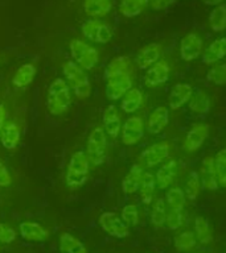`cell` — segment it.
Wrapping results in <instances>:
<instances>
[{
	"mask_svg": "<svg viewBox=\"0 0 226 253\" xmlns=\"http://www.w3.org/2000/svg\"><path fill=\"white\" fill-rule=\"evenodd\" d=\"M200 179H201L202 187L208 191H216L218 190L220 185L217 181V174L214 169V157H205L202 160L200 166Z\"/></svg>",
	"mask_w": 226,
	"mask_h": 253,
	"instance_id": "9a60e30c",
	"label": "cell"
},
{
	"mask_svg": "<svg viewBox=\"0 0 226 253\" xmlns=\"http://www.w3.org/2000/svg\"><path fill=\"white\" fill-rule=\"evenodd\" d=\"M170 122V110L164 106L156 107L148 116L147 130L151 134H159L164 130Z\"/></svg>",
	"mask_w": 226,
	"mask_h": 253,
	"instance_id": "e0dca14e",
	"label": "cell"
},
{
	"mask_svg": "<svg viewBox=\"0 0 226 253\" xmlns=\"http://www.w3.org/2000/svg\"><path fill=\"white\" fill-rule=\"evenodd\" d=\"M11 182L12 178L9 171H8L7 166L0 161V187H7V186L11 185Z\"/></svg>",
	"mask_w": 226,
	"mask_h": 253,
	"instance_id": "ee69618b",
	"label": "cell"
},
{
	"mask_svg": "<svg viewBox=\"0 0 226 253\" xmlns=\"http://www.w3.org/2000/svg\"><path fill=\"white\" fill-rule=\"evenodd\" d=\"M170 78V66L166 61H158L147 69L144 75V84L147 87H158L162 86Z\"/></svg>",
	"mask_w": 226,
	"mask_h": 253,
	"instance_id": "4fadbf2b",
	"label": "cell"
},
{
	"mask_svg": "<svg viewBox=\"0 0 226 253\" xmlns=\"http://www.w3.org/2000/svg\"><path fill=\"white\" fill-rule=\"evenodd\" d=\"M209 137V126L205 123H194L190 129L186 132L184 140V148L188 152H196L204 145Z\"/></svg>",
	"mask_w": 226,
	"mask_h": 253,
	"instance_id": "8fae6325",
	"label": "cell"
},
{
	"mask_svg": "<svg viewBox=\"0 0 226 253\" xmlns=\"http://www.w3.org/2000/svg\"><path fill=\"white\" fill-rule=\"evenodd\" d=\"M113 1L114 0H83L82 7L90 17H103L111 11Z\"/></svg>",
	"mask_w": 226,
	"mask_h": 253,
	"instance_id": "484cf974",
	"label": "cell"
},
{
	"mask_svg": "<svg viewBox=\"0 0 226 253\" xmlns=\"http://www.w3.org/2000/svg\"><path fill=\"white\" fill-rule=\"evenodd\" d=\"M71 104L70 87L63 78H56L51 83L47 94L48 111L55 116L65 114Z\"/></svg>",
	"mask_w": 226,
	"mask_h": 253,
	"instance_id": "6da1fadb",
	"label": "cell"
},
{
	"mask_svg": "<svg viewBox=\"0 0 226 253\" xmlns=\"http://www.w3.org/2000/svg\"><path fill=\"white\" fill-rule=\"evenodd\" d=\"M70 55L73 58V62H75L79 67H82L83 70H93L95 65L99 61L98 50L89 45L82 40H71L70 45Z\"/></svg>",
	"mask_w": 226,
	"mask_h": 253,
	"instance_id": "277c9868",
	"label": "cell"
},
{
	"mask_svg": "<svg viewBox=\"0 0 226 253\" xmlns=\"http://www.w3.org/2000/svg\"><path fill=\"white\" fill-rule=\"evenodd\" d=\"M202 63L204 65H213L226 57V37H220L214 40L209 46L202 53Z\"/></svg>",
	"mask_w": 226,
	"mask_h": 253,
	"instance_id": "44dd1931",
	"label": "cell"
},
{
	"mask_svg": "<svg viewBox=\"0 0 226 253\" xmlns=\"http://www.w3.org/2000/svg\"><path fill=\"white\" fill-rule=\"evenodd\" d=\"M209 27L213 32H222L226 29V4L214 7L209 13Z\"/></svg>",
	"mask_w": 226,
	"mask_h": 253,
	"instance_id": "1f68e13d",
	"label": "cell"
},
{
	"mask_svg": "<svg viewBox=\"0 0 226 253\" xmlns=\"http://www.w3.org/2000/svg\"><path fill=\"white\" fill-rule=\"evenodd\" d=\"M188 107L194 115H198L200 118H204V116L209 114L210 111L209 95L201 88H197L196 91L193 90V94H192L189 102H188Z\"/></svg>",
	"mask_w": 226,
	"mask_h": 253,
	"instance_id": "7402d4cb",
	"label": "cell"
},
{
	"mask_svg": "<svg viewBox=\"0 0 226 253\" xmlns=\"http://www.w3.org/2000/svg\"><path fill=\"white\" fill-rule=\"evenodd\" d=\"M182 221H184V215L182 211H168L167 215L166 225L168 229H177L181 227Z\"/></svg>",
	"mask_w": 226,
	"mask_h": 253,
	"instance_id": "60d3db41",
	"label": "cell"
},
{
	"mask_svg": "<svg viewBox=\"0 0 226 253\" xmlns=\"http://www.w3.org/2000/svg\"><path fill=\"white\" fill-rule=\"evenodd\" d=\"M86 156L89 161L95 166L102 165L107 156L106 132L102 126H97L91 130L87 138Z\"/></svg>",
	"mask_w": 226,
	"mask_h": 253,
	"instance_id": "5b68a950",
	"label": "cell"
},
{
	"mask_svg": "<svg viewBox=\"0 0 226 253\" xmlns=\"http://www.w3.org/2000/svg\"><path fill=\"white\" fill-rule=\"evenodd\" d=\"M16 236H17V233L15 229L4 223H0V243L11 244L12 241H15Z\"/></svg>",
	"mask_w": 226,
	"mask_h": 253,
	"instance_id": "b9f144b4",
	"label": "cell"
},
{
	"mask_svg": "<svg viewBox=\"0 0 226 253\" xmlns=\"http://www.w3.org/2000/svg\"><path fill=\"white\" fill-rule=\"evenodd\" d=\"M143 177V165L142 164H134L131 166L130 171L126 174V177L123 178L122 181V190L123 193L127 195L135 194L139 191L140 187V182Z\"/></svg>",
	"mask_w": 226,
	"mask_h": 253,
	"instance_id": "603a6c76",
	"label": "cell"
},
{
	"mask_svg": "<svg viewBox=\"0 0 226 253\" xmlns=\"http://www.w3.org/2000/svg\"><path fill=\"white\" fill-rule=\"evenodd\" d=\"M194 231H196V237L201 244H210L213 239L212 235V228H210L209 220L204 216L194 217Z\"/></svg>",
	"mask_w": 226,
	"mask_h": 253,
	"instance_id": "d6a6232c",
	"label": "cell"
},
{
	"mask_svg": "<svg viewBox=\"0 0 226 253\" xmlns=\"http://www.w3.org/2000/svg\"><path fill=\"white\" fill-rule=\"evenodd\" d=\"M155 189H156V179L151 173H143L140 187H139V194L140 199L144 205H150L154 201Z\"/></svg>",
	"mask_w": 226,
	"mask_h": 253,
	"instance_id": "f546056e",
	"label": "cell"
},
{
	"mask_svg": "<svg viewBox=\"0 0 226 253\" xmlns=\"http://www.w3.org/2000/svg\"><path fill=\"white\" fill-rule=\"evenodd\" d=\"M82 35L91 42L107 43L113 39V29L99 20H87L81 27Z\"/></svg>",
	"mask_w": 226,
	"mask_h": 253,
	"instance_id": "8992f818",
	"label": "cell"
},
{
	"mask_svg": "<svg viewBox=\"0 0 226 253\" xmlns=\"http://www.w3.org/2000/svg\"><path fill=\"white\" fill-rule=\"evenodd\" d=\"M20 137H21V132H20L19 126L13 122L7 123L4 126L1 133H0V141L3 148L7 150H13L16 146L19 145Z\"/></svg>",
	"mask_w": 226,
	"mask_h": 253,
	"instance_id": "d4e9b609",
	"label": "cell"
},
{
	"mask_svg": "<svg viewBox=\"0 0 226 253\" xmlns=\"http://www.w3.org/2000/svg\"><path fill=\"white\" fill-rule=\"evenodd\" d=\"M202 54V39L197 33L190 32L181 39L180 42V57L182 61L190 62Z\"/></svg>",
	"mask_w": 226,
	"mask_h": 253,
	"instance_id": "30bf717a",
	"label": "cell"
},
{
	"mask_svg": "<svg viewBox=\"0 0 226 253\" xmlns=\"http://www.w3.org/2000/svg\"><path fill=\"white\" fill-rule=\"evenodd\" d=\"M5 116H7V110H5L4 104H0V133L5 126Z\"/></svg>",
	"mask_w": 226,
	"mask_h": 253,
	"instance_id": "f6af8a7d",
	"label": "cell"
},
{
	"mask_svg": "<svg viewBox=\"0 0 226 253\" xmlns=\"http://www.w3.org/2000/svg\"><path fill=\"white\" fill-rule=\"evenodd\" d=\"M167 215H168V206L166 203V199L159 198L154 203L152 211H151V223L155 227H162L166 224Z\"/></svg>",
	"mask_w": 226,
	"mask_h": 253,
	"instance_id": "d590c367",
	"label": "cell"
},
{
	"mask_svg": "<svg viewBox=\"0 0 226 253\" xmlns=\"http://www.w3.org/2000/svg\"><path fill=\"white\" fill-rule=\"evenodd\" d=\"M193 94V88L188 83H176L172 86L168 95V103L172 110H178L189 102L190 96Z\"/></svg>",
	"mask_w": 226,
	"mask_h": 253,
	"instance_id": "2e32d148",
	"label": "cell"
},
{
	"mask_svg": "<svg viewBox=\"0 0 226 253\" xmlns=\"http://www.w3.org/2000/svg\"><path fill=\"white\" fill-rule=\"evenodd\" d=\"M202 3L205 5H212V7H217L220 4L225 3V0H202Z\"/></svg>",
	"mask_w": 226,
	"mask_h": 253,
	"instance_id": "bcb514c9",
	"label": "cell"
},
{
	"mask_svg": "<svg viewBox=\"0 0 226 253\" xmlns=\"http://www.w3.org/2000/svg\"><path fill=\"white\" fill-rule=\"evenodd\" d=\"M196 241H197V237L193 232L190 231H185V232L180 233L174 239V247L180 251V252H186V251H190L196 245Z\"/></svg>",
	"mask_w": 226,
	"mask_h": 253,
	"instance_id": "f35d334b",
	"label": "cell"
},
{
	"mask_svg": "<svg viewBox=\"0 0 226 253\" xmlns=\"http://www.w3.org/2000/svg\"><path fill=\"white\" fill-rule=\"evenodd\" d=\"M122 220L128 227H135L139 223V210L135 205H126L122 209Z\"/></svg>",
	"mask_w": 226,
	"mask_h": 253,
	"instance_id": "ab89813d",
	"label": "cell"
},
{
	"mask_svg": "<svg viewBox=\"0 0 226 253\" xmlns=\"http://www.w3.org/2000/svg\"><path fill=\"white\" fill-rule=\"evenodd\" d=\"M59 253H87V249L77 237L66 232L59 237Z\"/></svg>",
	"mask_w": 226,
	"mask_h": 253,
	"instance_id": "4dcf8cb0",
	"label": "cell"
},
{
	"mask_svg": "<svg viewBox=\"0 0 226 253\" xmlns=\"http://www.w3.org/2000/svg\"><path fill=\"white\" fill-rule=\"evenodd\" d=\"M206 81L213 86H225L226 84V63L216 65L208 71Z\"/></svg>",
	"mask_w": 226,
	"mask_h": 253,
	"instance_id": "74e56055",
	"label": "cell"
},
{
	"mask_svg": "<svg viewBox=\"0 0 226 253\" xmlns=\"http://www.w3.org/2000/svg\"><path fill=\"white\" fill-rule=\"evenodd\" d=\"M150 5V0H120L119 12L127 19H132L142 13Z\"/></svg>",
	"mask_w": 226,
	"mask_h": 253,
	"instance_id": "f1b7e54d",
	"label": "cell"
},
{
	"mask_svg": "<svg viewBox=\"0 0 226 253\" xmlns=\"http://www.w3.org/2000/svg\"><path fill=\"white\" fill-rule=\"evenodd\" d=\"M132 88V78L131 75H116L113 78L107 79L106 83V96L110 100H118L123 98V95L126 94L127 91Z\"/></svg>",
	"mask_w": 226,
	"mask_h": 253,
	"instance_id": "7c38bea8",
	"label": "cell"
},
{
	"mask_svg": "<svg viewBox=\"0 0 226 253\" xmlns=\"http://www.w3.org/2000/svg\"><path fill=\"white\" fill-rule=\"evenodd\" d=\"M163 53V46L160 43H150V45H146L144 47H142L140 50L136 53V57H135V63L139 69L142 70H147L148 67H151L152 65L158 62L160 55Z\"/></svg>",
	"mask_w": 226,
	"mask_h": 253,
	"instance_id": "5bb4252c",
	"label": "cell"
},
{
	"mask_svg": "<svg viewBox=\"0 0 226 253\" xmlns=\"http://www.w3.org/2000/svg\"><path fill=\"white\" fill-rule=\"evenodd\" d=\"M20 233L24 240L27 241H44L49 236V232L36 221H23L19 225Z\"/></svg>",
	"mask_w": 226,
	"mask_h": 253,
	"instance_id": "cb8c5ba5",
	"label": "cell"
},
{
	"mask_svg": "<svg viewBox=\"0 0 226 253\" xmlns=\"http://www.w3.org/2000/svg\"><path fill=\"white\" fill-rule=\"evenodd\" d=\"M63 75L67 81V84L74 91L75 98L86 99L91 94V84L89 81V77L85 73L82 67L73 61H67L63 65Z\"/></svg>",
	"mask_w": 226,
	"mask_h": 253,
	"instance_id": "3957f363",
	"label": "cell"
},
{
	"mask_svg": "<svg viewBox=\"0 0 226 253\" xmlns=\"http://www.w3.org/2000/svg\"><path fill=\"white\" fill-rule=\"evenodd\" d=\"M144 136V122L139 116H131L122 126V142L131 146L138 144Z\"/></svg>",
	"mask_w": 226,
	"mask_h": 253,
	"instance_id": "9c48e42d",
	"label": "cell"
},
{
	"mask_svg": "<svg viewBox=\"0 0 226 253\" xmlns=\"http://www.w3.org/2000/svg\"><path fill=\"white\" fill-rule=\"evenodd\" d=\"M36 66L33 63H24L17 69V71L12 78V84L17 88L29 86L36 77Z\"/></svg>",
	"mask_w": 226,
	"mask_h": 253,
	"instance_id": "83f0119b",
	"label": "cell"
},
{
	"mask_svg": "<svg viewBox=\"0 0 226 253\" xmlns=\"http://www.w3.org/2000/svg\"><path fill=\"white\" fill-rule=\"evenodd\" d=\"M168 156H170V144L167 141L156 142L143 150L140 154V164L146 168H154L166 161Z\"/></svg>",
	"mask_w": 226,
	"mask_h": 253,
	"instance_id": "ba28073f",
	"label": "cell"
},
{
	"mask_svg": "<svg viewBox=\"0 0 226 253\" xmlns=\"http://www.w3.org/2000/svg\"><path fill=\"white\" fill-rule=\"evenodd\" d=\"M214 169L217 174L218 185L226 189V148L221 149L214 157Z\"/></svg>",
	"mask_w": 226,
	"mask_h": 253,
	"instance_id": "8d00e7d4",
	"label": "cell"
},
{
	"mask_svg": "<svg viewBox=\"0 0 226 253\" xmlns=\"http://www.w3.org/2000/svg\"><path fill=\"white\" fill-rule=\"evenodd\" d=\"M89 166L90 161L85 152L78 150L71 156L70 161L67 164L66 177H65L69 189H78L86 183L89 178V170H90Z\"/></svg>",
	"mask_w": 226,
	"mask_h": 253,
	"instance_id": "7a4b0ae2",
	"label": "cell"
},
{
	"mask_svg": "<svg viewBox=\"0 0 226 253\" xmlns=\"http://www.w3.org/2000/svg\"><path fill=\"white\" fill-rule=\"evenodd\" d=\"M99 225L105 232L116 239H123L130 235V227L115 212L106 211L99 216Z\"/></svg>",
	"mask_w": 226,
	"mask_h": 253,
	"instance_id": "52a82bcc",
	"label": "cell"
},
{
	"mask_svg": "<svg viewBox=\"0 0 226 253\" xmlns=\"http://www.w3.org/2000/svg\"><path fill=\"white\" fill-rule=\"evenodd\" d=\"M201 179H200V174L196 170H192L188 174L185 182V189H184V194H185L186 199L189 201H194L198 197V194L201 191Z\"/></svg>",
	"mask_w": 226,
	"mask_h": 253,
	"instance_id": "e575fe53",
	"label": "cell"
},
{
	"mask_svg": "<svg viewBox=\"0 0 226 253\" xmlns=\"http://www.w3.org/2000/svg\"><path fill=\"white\" fill-rule=\"evenodd\" d=\"M177 162L174 160H168L164 162L156 171L155 179H156V185L160 190H166L170 187V185L174 181V178L177 175Z\"/></svg>",
	"mask_w": 226,
	"mask_h": 253,
	"instance_id": "ac0fdd59",
	"label": "cell"
},
{
	"mask_svg": "<svg viewBox=\"0 0 226 253\" xmlns=\"http://www.w3.org/2000/svg\"><path fill=\"white\" fill-rule=\"evenodd\" d=\"M143 104V92L136 87H132L126 94L123 95L120 108L126 114H134L142 107Z\"/></svg>",
	"mask_w": 226,
	"mask_h": 253,
	"instance_id": "4316f807",
	"label": "cell"
},
{
	"mask_svg": "<svg viewBox=\"0 0 226 253\" xmlns=\"http://www.w3.org/2000/svg\"><path fill=\"white\" fill-rule=\"evenodd\" d=\"M166 203L170 211H182L185 206V194L180 187H170L166 194Z\"/></svg>",
	"mask_w": 226,
	"mask_h": 253,
	"instance_id": "836d02e7",
	"label": "cell"
},
{
	"mask_svg": "<svg viewBox=\"0 0 226 253\" xmlns=\"http://www.w3.org/2000/svg\"><path fill=\"white\" fill-rule=\"evenodd\" d=\"M131 73H132V62H131V59L126 57V55H119V57H115V58H113L109 62V65L105 69L103 78L107 81L109 78H113V77H116V75H131Z\"/></svg>",
	"mask_w": 226,
	"mask_h": 253,
	"instance_id": "ffe728a7",
	"label": "cell"
},
{
	"mask_svg": "<svg viewBox=\"0 0 226 253\" xmlns=\"http://www.w3.org/2000/svg\"><path fill=\"white\" fill-rule=\"evenodd\" d=\"M102 122L103 129H105L106 134H109L111 138L118 137L119 132L122 129V123H120V118H119L116 107L111 104L103 111Z\"/></svg>",
	"mask_w": 226,
	"mask_h": 253,
	"instance_id": "d6986e66",
	"label": "cell"
},
{
	"mask_svg": "<svg viewBox=\"0 0 226 253\" xmlns=\"http://www.w3.org/2000/svg\"><path fill=\"white\" fill-rule=\"evenodd\" d=\"M177 1L178 0H150V7L155 11H166Z\"/></svg>",
	"mask_w": 226,
	"mask_h": 253,
	"instance_id": "7bdbcfd3",
	"label": "cell"
}]
</instances>
